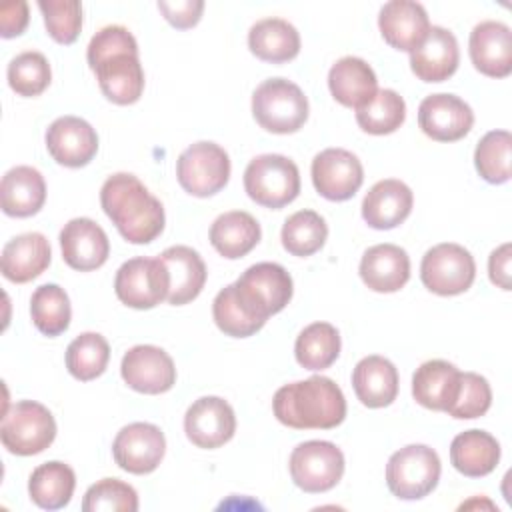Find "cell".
<instances>
[{
    "mask_svg": "<svg viewBox=\"0 0 512 512\" xmlns=\"http://www.w3.org/2000/svg\"><path fill=\"white\" fill-rule=\"evenodd\" d=\"M178 184L196 198H208L220 192L230 178L228 152L216 142H196L176 160Z\"/></svg>",
    "mask_w": 512,
    "mask_h": 512,
    "instance_id": "cell-8",
    "label": "cell"
},
{
    "mask_svg": "<svg viewBox=\"0 0 512 512\" xmlns=\"http://www.w3.org/2000/svg\"><path fill=\"white\" fill-rule=\"evenodd\" d=\"M244 190L256 204L278 210L300 194L298 166L282 154H260L244 170Z\"/></svg>",
    "mask_w": 512,
    "mask_h": 512,
    "instance_id": "cell-5",
    "label": "cell"
},
{
    "mask_svg": "<svg viewBox=\"0 0 512 512\" xmlns=\"http://www.w3.org/2000/svg\"><path fill=\"white\" fill-rule=\"evenodd\" d=\"M102 94L118 104L128 106L140 100L144 92V70L138 52H118L104 58L96 68Z\"/></svg>",
    "mask_w": 512,
    "mask_h": 512,
    "instance_id": "cell-24",
    "label": "cell"
},
{
    "mask_svg": "<svg viewBox=\"0 0 512 512\" xmlns=\"http://www.w3.org/2000/svg\"><path fill=\"white\" fill-rule=\"evenodd\" d=\"M38 8L52 40L72 44L82 30V4L78 0H40Z\"/></svg>",
    "mask_w": 512,
    "mask_h": 512,
    "instance_id": "cell-44",
    "label": "cell"
},
{
    "mask_svg": "<svg viewBox=\"0 0 512 512\" xmlns=\"http://www.w3.org/2000/svg\"><path fill=\"white\" fill-rule=\"evenodd\" d=\"M30 316L44 336H58L68 330L72 308L70 298L58 284H42L32 292Z\"/></svg>",
    "mask_w": 512,
    "mask_h": 512,
    "instance_id": "cell-36",
    "label": "cell"
},
{
    "mask_svg": "<svg viewBox=\"0 0 512 512\" xmlns=\"http://www.w3.org/2000/svg\"><path fill=\"white\" fill-rule=\"evenodd\" d=\"M50 156L66 168L86 166L98 152L96 130L78 116H60L46 130Z\"/></svg>",
    "mask_w": 512,
    "mask_h": 512,
    "instance_id": "cell-17",
    "label": "cell"
},
{
    "mask_svg": "<svg viewBox=\"0 0 512 512\" xmlns=\"http://www.w3.org/2000/svg\"><path fill=\"white\" fill-rule=\"evenodd\" d=\"M212 316L216 326L232 338H248L256 334L264 324L252 318L234 294V284L222 288L212 302Z\"/></svg>",
    "mask_w": 512,
    "mask_h": 512,
    "instance_id": "cell-43",
    "label": "cell"
},
{
    "mask_svg": "<svg viewBox=\"0 0 512 512\" xmlns=\"http://www.w3.org/2000/svg\"><path fill=\"white\" fill-rule=\"evenodd\" d=\"M82 510L84 512H136L138 494L130 484L118 478H102L86 490L82 500Z\"/></svg>",
    "mask_w": 512,
    "mask_h": 512,
    "instance_id": "cell-42",
    "label": "cell"
},
{
    "mask_svg": "<svg viewBox=\"0 0 512 512\" xmlns=\"http://www.w3.org/2000/svg\"><path fill=\"white\" fill-rule=\"evenodd\" d=\"M414 194L402 180L376 182L362 200V218L370 228L390 230L400 226L412 212Z\"/></svg>",
    "mask_w": 512,
    "mask_h": 512,
    "instance_id": "cell-22",
    "label": "cell"
},
{
    "mask_svg": "<svg viewBox=\"0 0 512 512\" xmlns=\"http://www.w3.org/2000/svg\"><path fill=\"white\" fill-rule=\"evenodd\" d=\"M260 236V224L244 210L224 212L210 226V244L228 260L246 256L260 242Z\"/></svg>",
    "mask_w": 512,
    "mask_h": 512,
    "instance_id": "cell-33",
    "label": "cell"
},
{
    "mask_svg": "<svg viewBox=\"0 0 512 512\" xmlns=\"http://www.w3.org/2000/svg\"><path fill=\"white\" fill-rule=\"evenodd\" d=\"M406 120V102L404 98L390 88H382L376 96L356 110L358 126L374 136H384L396 132Z\"/></svg>",
    "mask_w": 512,
    "mask_h": 512,
    "instance_id": "cell-39",
    "label": "cell"
},
{
    "mask_svg": "<svg viewBox=\"0 0 512 512\" xmlns=\"http://www.w3.org/2000/svg\"><path fill=\"white\" fill-rule=\"evenodd\" d=\"M254 120L272 134L298 132L308 120V98L286 78H268L252 94Z\"/></svg>",
    "mask_w": 512,
    "mask_h": 512,
    "instance_id": "cell-4",
    "label": "cell"
},
{
    "mask_svg": "<svg viewBox=\"0 0 512 512\" xmlns=\"http://www.w3.org/2000/svg\"><path fill=\"white\" fill-rule=\"evenodd\" d=\"M184 432L198 448H220L230 442L236 432L234 410L220 396H202L186 410Z\"/></svg>",
    "mask_w": 512,
    "mask_h": 512,
    "instance_id": "cell-15",
    "label": "cell"
},
{
    "mask_svg": "<svg viewBox=\"0 0 512 512\" xmlns=\"http://www.w3.org/2000/svg\"><path fill=\"white\" fill-rule=\"evenodd\" d=\"M418 124L436 142H456L472 130L474 112L456 94H430L418 106Z\"/></svg>",
    "mask_w": 512,
    "mask_h": 512,
    "instance_id": "cell-16",
    "label": "cell"
},
{
    "mask_svg": "<svg viewBox=\"0 0 512 512\" xmlns=\"http://www.w3.org/2000/svg\"><path fill=\"white\" fill-rule=\"evenodd\" d=\"M510 262H512V246L510 242H504L502 246H498L496 250H492L490 258H488V276L492 280L494 286L502 288V290H510L512 282H510Z\"/></svg>",
    "mask_w": 512,
    "mask_h": 512,
    "instance_id": "cell-49",
    "label": "cell"
},
{
    "mask_svg": "<svg viewBox=\"0 0 512 512\" xmlns=\"http://www.w3.org/2000/svg\"><path fill=\"white\" fill-rule=\"evenodd\" d=\"M108 360L110 346L98 332H84L66 348V368L80 382H88L104 374Z\"/></svg>",
    "mask_w": 512,
    "mask_h": 512,
    "instance_id": "cell-38",
    "label": "cell"
},
{
    "mask_svg": "<svg viewBox=\"0 0 512 512\" xmlns=\"http://www.w3.org/2000/svg\"><path fill=\"white\" fill-rule=\"evenodd\" d=\"M60 248L64 262L78 272L100 268L110 254L106 232L90 218L68 220L60 230Z\"/></svg>",
    "mask_w": 512,
    "mask_h": 512,
    "instance_id": "cell-18",
    "label": "cell"
},
{
    "mask_svg": "<svg viewBox=\"0 0 512 512\" xmlns=\"http://www.w3.org/2000/svg\"><path fill=\"white\" fill-rule=\"evenodd\" d=\"M158 10L164 18L178 30H188L200 22L204 2L202 0H182V2H158Z\"/></svg>",
    "mask_w": 512,
    "mask_h": 512,
    "instance_id": "cell-47",
    "label": "cell"
},
{
    "mask_svg": "<svg viewBox=\"0 0 512 512\" xmlns=\"http://www.w3.org/2000/svg\"><path fill=\"white\" fill-rule=\"evenodd\" d=\"M476 278L472 254L454 242L432 246L420 264L422 284L438 296H456L466 292Z\"/></svg>",
    "mask_w": 512,
    "mask_h": 512,
    "instance_id": "cell-10",
    "label": "cell"
},
{
    "mask_svg": "<svg viewBox=\"0 0 512 512\" xmlns=\"http://www.w3.org/2000/svg\"><path fill=\"white\" fill-rule=\"evenodd\" d=\"M100 204L116 230L130 244H148L164 230V206L148 188L128 172L106 178L100 188Z\"/></svg>",
    "mask_w": 512,
    "mask_h": 512,
    "instance_id": "cell-1",
    "label": "cell"
},
{
    "mask_svg": "<svg viewBox=\"0 0 512 512\" xmlns=\"http://www.w3.org/2000/svg\"><path fill=\"white\" fill-rule=\"evenodd\" d=\"M312 184L332 202L350 200L364 182V168L356 154L344 148H326L312 160Z\"/></svg>",
    "mask_w": 512,
    "mask_h": 512,
    "instance_id": "cell-12",
    "label": "cell"
},
{
    "mask_svg": "<svg viewBox=\"0 0 512 512\" xmlns=\"http://www.w3.org/2000/svg\"><path fill=\"white\" fill-rule=\"evenodd\" d=\"M288 464L294 484L308 494L332 490L344 474V454L328 440H308L298 444L292 450Z\"/></svg>",
    "mask_w": 512,
    "mask_h": 512,
    "instance_id": "cell-9",
    "label": "cell"
},
{
    "mask_svg": "<svg viewBox=\"0 0 512 512\" xmlns=\"http://www.w3.org/2000/svg\"><path fill=\"white\" fill-rule=\"evenodd\" d=\"M512 136L508 130L486 132L474 150V166L478 174L490 184H504L510 180Z\"/></svg>",
    "mask_w": 512,
    "mask_h": 512,
    "instance_id": "cell-40",
    "label": "cell"
},
{
    "mask_svg": "<svg viewBox=\"0 0 512 512\" xmlns=\"http://www.w3.org/2000/svg\"><path fill=\"white\" fill-rule=\"evenodd\" d=\"M340 334L330 322L308 324L296 338L294 356L306 370L330 368L340 356Z\"/></svg>",
    "mask_w": 512,
    "mask_h": 512,
    "instance_id": "cell-35",
    "label": "cell"
},
{
    "mask_svg": "<svg viewBox=\"0 0 512 512\" xmlns=\"http://www.w3.org/2000/svg\"><path fill=\"white\" fill-rule=\"evenodd\" d=\"M6 76H8L10 88L18 96L32 98L42 94L48 88L52 80V70H50V62L42 52L26 50L10 60Z\"/></svg>",
    "mask_w": 512,
    "mask_h": 512,
    "instance_id": "cell-41",
    "label": "cell"
},
{
    "mask_svg": "<svg viewBox=\"0 0 512 512\" xmlns=\"http://www.w3.org/2000/svg\"><path fill=\"white\" fill-rule=\"evenodd\" d=\"M460 388V370L446 360H428L420 364L412 376L414 400L438 412H448Z\"/></svg>",
    "mask_w": 512,
    "mask_h": 512,
    "instance_id": "cell-27",
    "label": "cell"
},
{
    "mask_svg": "<svg viewBox=\"0 0 512 512\" xmlns=\"http://www.w3.org/2000/svg\"><path fill=\"white\" fill-rule=\"evenodd\" d=\"M450 462L468 478L486 476L500 462V444L486 430L472 428L460 432L450 444Z\"/></svg>",
    "mask_w": 512,
    "mask_h": 512,
    "instance_id": "cell-31",
    "label": "cell"
},
{
    "mask_svg": "<svg viewBox=\"0 0 512 512\" xmlns=\"http://www.w3.org/2000/svg\"><path fill=\"white\" fill-rule=\"evenodd\" d=\"M164 452V432L150 422H132L124 426L112 442L116 464L130 474L154 472L160 466Z\"/></svg>",
    "mask_w": 512,
    "mask_h": 512,
    "instance_id": "cell-13",
    "label": "cell"
},
{
    "mask_svg": "<svg viewBox=\"0 0 512 512\" xmlns=\"http://www.w3.org/2000/svg\"><path fill=\"white\" fill-rule=\"evenodd\" d=\"M352 388L368 408L390 406L398 396V370L384 356H366L354 366Z\"/></svg>",
    "mask_w": 512,
    "mask_h": 512,
    "instance_id": "cell-29",
    "label": "cell"
},
{
    "mask_svg": "<svg viewBox=\"0 0 512 512\" xmlns=\"http://www.w3.org/2000/svg\"><path fill=\"white\" fill-rule=\"evenodd\" d=\"M250 52L270 64L294 60L300 52V34L284 18L258 20L248 32Z\"/></svg>",
    "mask_w": 512,
    "mask_h": 512,
    "instance_id": "cell-32",
    "label": "cell"
},
{
    "mask_svg": "<svg viewBox=\"0 0 512 512\" xmlns=\"http://www.w3.org/2000/svg\"><path fill=\"white\" fill-rule=\"evenodd\" d=\"M56 438V420L52 412L34 400H20L4 410L0 440L16 456H34L44 452Z\"/></svg>",
    "mask_w": 512,
    "mask_h": 512,
    "instance_id": "cell-6",
    "label": "cell"
},
{
    "mask_svg": "<svg viewBox=\"0 0 512 512\" xmlns=\"http://www.w3.org/2000/svg\"><path fill=\"white\" fill-rule=\"evenodd\" d=\"M28 4L24 0L4 2L0 6V34L2 38L20 36L28 26Z\"/></svg>",
    "mask_w": 512,
    "mask_h": 512,
    "instance_id": "cell-48",
    "label": "cell"
},
{
    "mask_svg": "<svg viewBox=\"0 0 512 512\" xmlns=\"http://www.w3.org/2000/svg\"><path fill=\"white\" fill-rule=\"evenodd\" d=\"M360 278L374 292H398L410 278V258L396 244L370 246L360 260Z\"/></svg>",
    "mask_w": 512,
    "mask_h": 512,
    "instance_id": "cell-26",
    "label": "cell"
},
{
    "mask_svg": "<svg viewBox=\"0 0 512 512\" xmlns=\"http://www.w3.org/2000/svg\"><path fill=\"white\" fill-rule=\"evenodd\" d=\"M52 260V248L44 234L26 232L8 240L2 248V276L14 284H26L38 278Z\"/></svg>",
    "mask_w": 512,
    "mask_h": 512,
    "instance_id": "cell-23",
    "label": "cell"
},
{
    "mask_svg": "<svg viewBox=\"0 0 512 512\" xmlns=\"http://www.w3.org/2000/svg\"><path fill=\"white\" fill-rule=\"evenodd\" d=\"M492 404V390L484 376L476 372H460V388L448 414L458 420L480 418Z\"/></svg>",
    "mask_w": 512,
    "mask_h": 512,
    "instance_id": "cell-45",
    "label": "cell"
},
{
    "mask_svg": "<svg viewBox=\"0 0 512 512\" xmlns=\"http://www.w3.org/2000/svg\"><path fill=\"white\" fill-rule=\"evenodd\" d=\"M468 52L474 68L490 78L512 72V32L504 22L484 20L470 32Z\"/></svg>",
    "mask_w": 512,
    "mask_h": 512,
    "instance_id": "cell-19",
    "label": "cell"
},
{
    "mask_svg": "<svg viewBox=\"0 0 512 512\" xmlns=\"http://www.w3.org/2000/svg\"><path fill=\"white\" fill-rule=\"evenodd\" d=\"M118 52H138V44L136 38L132 36V32L124 26H104L102 30H98L86 50V60L88 66L94 70L104 58L118 54Z\"/></svg>",
    "mask_w": 512,
    "mask_h": 512,
    "instance_id": "cell-46",
    "label": "cell"
},
{
    "mask_svg": "<svg viewBox=\"0 0 512 512\" xmlns=\"http://www.w3.org/2000/svg\"><path fill=\"white\" fill-rule=\"evenodd\" d=\"M294 292L292 276L288 270L276 262H258L244 270V274L234 282V294L242 308L266 324L272 314L286 308Z\"/></svg>",
    "mask_w": 512,
    "mask_h": 512,
    "instance_id": "cell-3",
    "label": "cell"
},
{
    "mask_svg": "<svg viewBox=\"0 0 512 512\" xmlns=\"http://www.w3.org/2000/svg\"><path fill=\"white\" fill-rule=\"evenodd\" d=\"M76 488L74 470L58 460L44 462L32 470L28 480L30 500L44 510L64 508Z\"/></svg>",
    "mask_w": 512,
    "mask_h": 512,
    "instance_id": "cell-34",
    "label": "cell"
},
{
    "mask_svg": "<svg viewBox=\"0 0 512 512\" xmlns=\"http://www.w3.org/2000/svg\"><path fill=\"white\" fill-rule=\"evenodd\" d=\"M440 472L442 464L436 450L426 444H408L390 456L386 484L400 500H420L438 486Z\"/></svg>",
    "mask_w": 512,
    "mask_h": 512,
    "instance_id": "cell-7",
    "label": "cell"
},
{
    "mask_svg": "<svg viewBox=\"0 0 512 512\" xmlns=\"http://www.w3.org/2000/svg\"><path fill=\"white\" fill-rule=\"evenodd\" d=\"M170 276L164 262L158 258H130L114 278L118 300L136 310H148L168 298Z\"/></svg>",
    "mask_w": 512,
    "mask_h": 512,
    "instance_id": "cell-11",
    "label": "cell"
},
{
    "mask_svg": "<svg viewBox=\"0 0 512 512\" xmlns=\"http://www.w3.org/2000/svg\"><path fill=\"white\" fill-rule=\"evenodd\" d=\"M458 62V40L442 26H430L422 44L410 52V68L422 82L448 80L458 70Z\"/></svg>",
    "mask_w": 512,
    "mask_h": 512,
    "instance_id": "cell-21",
    "label": "cell"
},
{
    "mask_svg": "<svg viewBox=\"0 0 512 512\" xmlns=\"http://www.w3.org/2000/svg\"><path fill=\"white\" fill-rule=\"evenodd\" d=\"M328 88L336 102L360 110L378 92V80L372 66L358 56H344L328 72Z\"/></svg>",
    "mask_w": 512,
    "mask_h": 512,
    "instance_id": "cell-25",
    "label": "cell"
},
{
    "mask_svg": "<svg viewBox=\"0 0 512 512\" xmlns=\"http://www.w3.org/2000/svg\"><path fill=\"white\" fill-rule=\"evenodd\" d=\"M168 276H170V290L168 302L172 306H182L198 298L206 284V264L196 250L190 246H170L160 254Z\"/></svg>",
    "mask_w": 512,
    "mask_h": 512,
    "instance_id": "cell-28",
    "label": "cell"
},
{
    "mask_svg": "<svg viewBox=\"0 0 512 512\" xmlns=\"http://www.w3.org/2000/svg\"><path fill=\"white\" fill-rule=\"evenodd\" d=\"M272 410L278 422L294 430H330L346 418V398L326 376H310L276 390Z\"/></svg>",
    "mask_w": 512,
    "mask_h": 512,
    "instance_id": "cell-2",
    "label": "cell"
},
{
    "mask_svg": "<svg viewBox=\"0 0 512 512\" xmlns=\"http://www.w3.org/2000/svg\"><path fill=\"white\" fill-rule=\"evenodd\" d=\"M122 380L140 394H162L176 384V366L170 354L152 344H138L122 356Z\"/></svg>",
    "mask_w": 512,
    "mask_h": 512,
    "instance_id": "cell-14",
    "label": "cell"
},
{
    "mask_svg": "<svg viewBox=\"0 0 512 512\" xmlns=\"http://www.w3.org/2000/svg\"><path fill=\"white\" fill-rule=\"evenodd\" d=\"M378 28L392 48L412 52L426 38L430 20L422 4L412 0H390L380 8Z\"/></svg>",
    "mask_w": 512,
    "mask_h": 512,
    "instance_id": "cell-20",
    "label": "cell"
},
{
    "mask_svg": "<svg viewBox=\"0 0 512 512\" xmlns=\"http://www.w3.org/2000/svg\"><path fill=\"white\" fill-rule=\"evenodd\" d=\"M280 238L288 254L306 258L324 246L328 238V226L318 212L298 210L286 218Z\"/></svg>",
    "mask_w": 512,
    "mask_h": 512,
    "instance_id": "cell-37",
    "label": "cell"
},
{
    "mask_svg": "<svg viewBox=\"0 0 512 512\" xmlns=\"http://www.w3.org/2000/svg\"><path fill=\"white\" fill-rule=\"evenodd\" d=\"M2 212L14 218H28L40 212L46 202V182L32 166H14L2 176Z\"/></svg>",
    "mask_w": 512,
    "mask_h": 512,
    "instance_id": "cell-30",
    "label": "cell"
}]
</instances>
